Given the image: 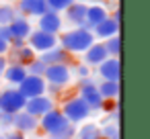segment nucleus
Wrapping results in <instances>:
<instances>
[{
  "instance_id": "nucleus-1",
  "label": "nucleus",
  "mask_w": 150,
  "mask_h": 139,
  "mask_svg": "<svg viewBox=\"0 0 150 139\" xmlns=\"http://www.w3.org/2000/svg\"><path fill=\"white\" fill-rule=\"evenodd\" d=\"M95 35L91 29L86 27H72L68 31H62L58 35V45L62 49H66L70 55H76V53H84L93 43H95Z\"/></svg>"
},
{
  "instance_id": "nucleus-2",
  "label": "nucleus",
  "mask_w": 150,
  "mask_h": 139,
  "mask_svg": "<svg viewBox=\"0 0 150 139\" xmlns=\"http://www.w3.org/2000/svg\"><path fill=\"white\" fill-rule=\"evenodd\" d=\"M60 110H62V115L66 117V121L72 123V125H80V123L88 121V117L93 115V110L86 106V102H84L78 94H76V96H70V98H64Z\"/></svg>"
},
{
  "instance_id": "nucleus-3",
  "label": "nucleus",
  "mask_w": 150,
  "mask_h": 139,
  "mask_svg": "<svg viewBox=\"0 0 150 139\" xmlns=\"http://www.w3.org/2000/svg\"><path fill=\"white\" fill-rule=\"evenodd\" d=\"M78 96L86 102V106L95 112V110H101V104H103V98L99 94V88H97V80L91 78H80L78 80Z\"/></svg>"
},
{
  "instance_id": "nucleus-4",
  "label": "nucleus",
  "mask_w": 150,
  "mask_h": 139,
  "mask_svg": "<svg viewBox=\"0 0 150 139\" xmlns=\"http://www.w3.org/2000/svg\"><path fill=\"white\" fill-rule=\"evenodd\" d=\"M27 98L13 86V88H4L0 90V112H6V115H15L21 112L25 108Z\"/></svg>"
},
{
  "instance_id": "nucleus-5",
  "label": "nucleus",
  "mask_w": 150,
  "mask_h": 139,
  "mask_svg": "<svg viewBox=\"0 0 150 139\" xmlns=\"http://www.w3.org/2000/svg\"><path fill=\"white\" fill-rule=\"evenodd\" d=\"M72 68L68 64H54V66H47L45 72H43V80L47 84H54V86H62L66 88L70 82H72Z\"/></svg>"
},
{
  "instance_id": "nucleus-6",
  "label": "nucleus",
  "mask_w": 150,
  "mask_h": 139,
  "mask_svg": "<svg viewBox=\"0 0 150 139\" xmlns=\"http://www.w3.org/2000/svg\"><path fill=\"white\" fill-rule=\"evenodd\" d=\"M68 125V121H66V117L62 115V110L56 106V108H52L50 112H45L43 117H39V129L47 135V137H52V135H56L60 129H64Z\"/></svg>"
},
{
  "instance_id": "nucleus-7",
  "label": "nucleus",
  "mask_w": 150,
  "mask_h": 139,
  "mask_svg": "<svg viewBox=\"0 0 150 139\" xmlns=\"http://www.w3.org/2000/svg\"><path fill=\"white\" fill-rule=\"evenodd\" d=\"M27 45L35 51V55H39V53H43V51L58 45V35H50V33L39 31V29H33L31 35L27 37Z\"/></svg>"
},
{
  "instance_id": "nucleus-8",
  "label": "nucleus",
  "mask_w": 150,
  "mask_h": 139,
  "mask_svg": "<svg viewBox=\"0 0 150 139\" xmlns=\"http://www.w3.org/2000/svg\"><path fill=\"white\" fill-rule=\"evenodd\" d=\"M37 29L43 31V33H50V35H60L62 29H64V21H62V15L56 13V10H45L41 17H37Z\"/></svg>"
},
{
  "instance_id": "nucleus-9",
  "label": "nucleus",
  "mask_w": 150,
  "mask_h": 139,
  "mask_svg": "<svg viewBox=\"0 0 150 139\" xmlns=\"http://www.w3.org/2000/svg\"><path fill=\"white\" fill-rule=\"evenodd\" d=\"M45 86H47V82L43 80V76H31V74H27L25 80L17 86V90L29 100V98H33V96L45 94Z\"/></svg>"
},
{
  "instance_id": "nucleus-10",
  "label": "nucleus",
  "mask_w": 150,
  "mask_h": 139,
  "mask_svg": "<svg viewBox=\"0 0 150 139\" xmlns=\"http://www.w3.org/2000/svg\"><path fill=\"white\" fill-rule=\"evenodd\" d=\"M52 108H56V100L50 98L47 94H41V96H33V98H29V100L25 102V108H23V110L39 119V117H43L45 112H50Z\"/></svg>"
},
{
  "instance_id": "nucleus-11",
  "label": "nucleus",
  "mask_w": 150,
  "mask_h": 139,
  "mask_svg": "<svg viewBox=\"0 0 150 139\" xmlns=\"http://www.w3.org/2000/svg\"><path fill=\"white\" fill-rule=\"evenodd\" d=\"M86 2H82V0H74V2L64 10L60 13L62 15V21L72 25V27H84V15H86Z\"/></svg>"
},
{
  "instance_id": "nucleus-12",
  "label": "nucleus",
  "mask_w": 150,
  "mask_h": 139,
  "mask_svg": "<svg viewBox=\"0 0 150 139\" xmlns=\"http://www.w3.org/2000/svg\"><path fill=\"white\" fill-rule=\"evenodd\" d=\"M13 129L21 135H29V133H35L39 129V119L21 110V112H15L13 115Z\"/></svg>"
},
{
  "instance_id": "nucleus-13",
  "label": "nucleus",
  "mask_w": 150,
  "mask_h": 139,
  "mask_svg": "<svg viewBox=\"0 0 150 139\" xmlns=\"http://www.w3.org/2000/svg\"><path fill=\"white\" fill-rule=\"evenodd\" d=\"M15 8L19 15H23L27 19H37L47 10V4H45V0H17Z\"/></svg>"
},
{
  "instance_id": "nucleus-14",
  "label": "nucleus",
  "mask_w": 150,
  "mask_h": 139,
  "mask_svg": "<svg viewBox=\"0 0 150 139\" xmlns=\"http://www.w3.org/2000/svg\"><path fill=\"white\" fill-rule=\"evenodd\" d=\"M97 74L101 80H113V82H119V76H121V64H119V57H107L103 64H99L97 68Z\"/></svg>"
},
{
  "instance_id": "nucleus-15",
  "label": "nucleus",
  "mask_w": 150,
  "mask_h": 139,
  "mask_svg": "<svg viewBox=\"0 0 150 139\" xmlns=\"http://www.w3.org/2000/svg\"><path fill=\"white\" fill-rule=\"evenodd\" d=\"M107 17H109V8H107L103 2L88 4V6H86V15H84V27H86V29H93V27H97L101 21H105Z\"/></svg>"
},
{
  "instance_id": "nucleus-16",
  "label": "nucleus",
  "mask_w": 150,
  "mask_h": 139,
  "mask_svg": "<svg viewBox=\"0 0 150 139\" xmlns=\"http://www.w3.org/2000/svg\"><path fill=\"white\" fill-rule=\"evenodd\" d=\"M107 51H105V45L103 41H95L84 53H82V64H86L88 68H97L99 64H103L107 59Z\"/></svg>"
},
{
  "instance_id": "nucleus-17",
  "label": "nucleus",
  "mask_w": 150,
  "mask_h": 139,
  "mask_svg": "<svg viewBox=\"0 0 150 139\" xmlns=\"http://www.w3.org/2000/svg\"><path fill=\"white\" fill-rule=\"evenodd\" d=\"M6 59L8 64H19V66H27L29 61L35 59V51L25 43V45H19V47H8V53H6Z\"/></svg>"
},
{
  "instance_id": "nucleus-18",
  "label": "nucleus",
  "mask_w": 150,
  "mask_h": 139,
  "mask_svg": "<svg viewBox=\"0 0 150 139\" xmlns=\"http://www.w3.org/2000/svg\"><path fill=\"white\" fill-rule=\"evenodd\" d=\"M45 66H54V64H72V55L66 51V49H62L60 45H56V47H52V49H47V51H43V53H39L37 55Z\"/></svg>"
},
{
  "instance_id": "nucleus-19",
  "label": "nucleus",
  "mask_w": 150,
  "mask_h": 139,
  "mask_svg": "<svg viewBox=\"0 0 150 139\" xmlns=\"http://www.w3.org/2000/svg\"><path fill=\"white\" fill-rule=\"evenodd\" d=\"M8 27H11L13 39H21V41H27V37H29V35H31V31H33L31 21H29L27 17H23V15H17Z\"/></svg>"
},
{
  "instance_id": "nucleus-20",
  "label": "nucleus",
  "mask_w": 150,
  "mask_h": 139,
  "mask_svg": "<svg viewBox=\"0 0 150 139\" xmlns=\"http://www.w3.org/2000/svg\"><path fill=\"white\" fill-rule=\"evenodd\" d=\"M91 31H93V35H95L97 41H105V39L113 37V35H119V25H117L111 17H107L105 21H101V23H99L97 27H93Z\"/></svg>"
},
{
  "instance_id": "nucleus-21",
  "label": "nucleus",
  "mask_w": 150,
  "mask_h": 139,
  "mask_svg": "<svg viewBox=\"0 0 150 139\" xmlns=\"http://www.w3.org/2000/svg\"><path fill=\"white\" fill-rule=\"evenodd\" d=\"M25 76H27V68L25 66H19V64H8L6 70H4V74H2L4 82L11 84V86H15V88L25 80Z\"/></svg>"
},
{
  "instance_id": "nucleus-22",
  "label": "nucleus",
  "mask_w": 150,
  "mask_h": 139,
  "mask_svg": "<svg viewBox=\"0 0 150 139\" xmlns=\"http://www.w3.org/2000/svg\"><path fill=\"white\" fill-rule=\"evenodd\" d=\"M97 88H99V94L103 100H117V96H119V82L101 80V82H97Z\"/></svg>"
},
{
  "instance_id": "nucleus-23",
  "label": "nucleus",
  "mask_w": 150,
  "mask_h": 139,
  "mask_svg": "<svg viewBox=\"0 0 150 139\" xmlns=\"http://www.w3.org/2000/svg\"><path fill=\"white\" fill-rule=\"evenodd\" d=\"M74 137L76 139H101V127L97 123L84 121V123H80L76 127V135Z\"/></svg>"
},
{
  "instance_id": "nucleus-24",
  "label": "nucleus",
  "mask_w": 150,
  "mask_h": 139,
  "mask_svg": "<svg viewBox=\"0 0 150 139\" xmlns=\"http://www.w3.org/2000/svg\"><path fill=\"white\" fill-rule=\"evenodd\" d=\"M103 45H105V51H107L109 57H119V51H121V37L119 35H113V37L105 39Z\"/></svg>"
},
{
  "instance_id": "nucleus-25",
  "label": "nucleus",
  "mask_w": 150,
  "mask_h": 139,
  "mask_svg": "<svg viewBox=\"0 0 150 139\" xmlns=\"http://www.w3.org/2000/svg\"><path fill=\"white\" fill-rule=\"evenodd\" d=\"M17 15L19 13L15 8V4H0V25H11Z\"/></svg>"
},
{
  "instance_id": "nucleus-26",
  "label": "nucleus",
  "mask_w": 150,
  "mask_h": 139,
  "mask_svg": "<svg viewBox=\"0 0 150 139\" xmlns=\"http://www.w3.org/2000/svg\"><path fill=\"white\" fill-rule=\"evenodd\" d=\"M101 139H119V125L117 123L101 125Z\"/></svg>"
},
{
  "instance_id": "nucleus-27",
  "label": "nucleus",
  "mask_w": 150,
  "mask_h": 139,
  "mask_svg": "<svg viewBox=\"0 0 150 139\" xmlns=\"http://www.w3.org/2000/svg\"><path fill=\"white\" fill-rule=\"evenodd\" d=\"M25 68H27V74H31V76H43V72H45V68H47V66H45L37 55H35V59H33V61H29Z\"/></svg>"
},
{
  "instance_id": "nucleus-28",
  "label": "nucleus",
  "mask_w": 150,
  "mask_h": 139,
  "mask_svg": "<svg viewBox=\"0 0 150 139\" xmlns=\"http://www.w3.org/2000/svg\"><path fill=\"white\" fill-rule=\"evenodd\" d=\"M74 135H76V125H72V123H68L64 129H60L56 135H52L50 139H74Z\"/></svg>"
},
{
  "instance_id": "nucleus-29",
  "label": "nucleus",
  "mask_w": 150,
  "mask_h": 139,
  "mask_svg": "<svg viewBox=\"0 0 150 139\" xmlns=\"http://www.w3.org/2000/svg\"><path fill=\"white\" fill-rule=\"evenodd\" d=\"M74 0H45V4L50 10H56V13H64Z\"/></svg>"
},
{
  "instance_id": "nucleus-30",
  "label": "nucleus",
  "mask_w": 150,
  "mask_h": 139,
  "mask_svg": "<svg viewBox=\"0 0 150 139\" xmlns=\"http://www.w3.org/2000/svg\"><path fill=\"white\" fill-rule=\"evenodd\" d=\"M91 72H93V68H88V66H86V64H82V61H80V64H76V68L72 70V74H76V76H78V80H80V78H91Z\"/></svg>"
},
{
  "instance_id": "nucleus-31",
  "label": "nucleus",
  "mask_w": 150,
  "mask_h": 139,
  "mask_svg": "<svg viewBox=\"0 0 150 139\" xmlns=\"http://www.w3.org/2000/svg\"><path fill=\"white\" fill-rule=\"evenodd\" d=\"M101 110L103 112H115V110H119V102L117 100H103Z\"/></svg>"
},
{
  "instance_id": "nucleus-32",
  "label": "nucleus",
  "mask_w": 150,
  "mask_h": 139,
  "mask_svg": "<svg viewBox=\"0 0 150 139\" xmlns=\"http://www.w3.org/2000/svg\"><path fill=\"white\" fill-rule=\"evenodd\" d=\"M0 129H2V131H8V129H13V115H6V112H2V117H0Z\"/></svg>"
},
{
  "instance_id": "nucleus-33",
  "label": "nucleus",
  "mask_w": 150,
  "mask_h": 139,
  "mask_svg": "<svg viewBox=\"0 0 150 139\" xmlns=\"http://www.w3.org/2000/svg\"><path fill=\"white\" fill-rule=\"evenodd\" d=\"M0 39L6 41V43L11 45V41H13V33H11V27H8V25H0Z\"/></svg>"
},
{
  "instance_id": "nucleus-34",
  "label": "nucleus",
  "mask_w": 150,
  "mask_h": 139,
  "mask_svg": "<svg viewBox=\"0 0 150 139\" xmlns=\"http://www.w3.org/2000/svg\"><path fill=\"white\" fill-rule=\"evenodd\" d=\"M6 66H8L6 55H0V78H2V74H4V70H6Z\"/></svg>"
},
{
  "instance_id": "nucleus-35",
  "label": "nucleus",
  "mask_w": 150,
  "mask_h": 139,
  "mask_svg": "<svg viewBox=\"0 0 150 139\" xmlns=\"http://www.w3.org/2000/svg\"><path fill=\"white\" fill-rule=\"evenodd\" d=\"M109 17H111V19H113V21H115L117 25L121 23V10H119V8H115L113 13H109Z\"/></svg>"
},
{
  "instance_id": "nucleus-36",
  "label": "nucleus",
  "mask_w": 150,
  "mask_h": 139,
  "mask_svg": "<svg viewBox=\"0 0 150 139\" xmlns=\"http://www.w3.org/2000/svg\"><path fill=\"white\" fill-rule=\"evenodd\" d=\"M4 139H27L25 135H21V133H17V131H11V133H6L4 135Z\"/></svg>"
},
{
  "instance_id": "nucleus-37",
  "label": "nucleus",
  "mask_w": 150,
  "mask_h": 139,
  "mask_svg": "<svg viewBox=\"0 0 150 139\" xmlns=\"http://www.w3.org/2000/svg\"><path fill=\"white\" fill-rule=\"evenodd\" d=\"M8 47H11V45H8L6 41L0 39V55H6V53H8Z\"/></svg>"
},
{
  "instance_id": "nucleus-38",
  "label": "nucleus",
  "mask_w": 150,
  "mask_h": 139,
  "mask_svg": "<svg viewBox=\"0 0 150 139\" xmlns=\"http://www.w3.org/2000/svg\"><path fill=\"white\" fill-rule=\"evenodd\" d=\"M0 139H4V135H2V133H0Z\"/></svg>"
},
{
  "instance_id": "nucleus-39",
  "label": "nucleus",
  "mask_w": 150,
  "mask_h": 139,
  "mask_svg": "<svg viewBox=\"0 0 150 139\" xmlns=\"http://www.w3.org/2000/svg\"><path fill=\"white\" fill-rule=\"evenodd\" d=\"M105 2H113V0H105Z\"/></svg>"
},
{
  "instance_id": "nucleus-40",
  "label": "nucleus",
  "mask_w": 150,
  "mask_h": 139,
  "mask_svg": "<svg viewBox=\"0 0 150 139\" xmlns=\"http://www.w3.org/2000/svg\"><path fill=\"white\" fill-rule=\"evenodd\" d=\"M82 2H86V0H82Z\"/></svg>"
},
{
  "instance_id": "nucleus-41",
  "label": "nucleus",
  "mask_w": 150,
  "mask_h": 139,
  "mask_svg": "<svg viewBox=\"0 0 150 139\" xmlns=\"http://www.w3.org/2000/svg\"><path fill=\"white\" fill-rule=\"evenodd\" d=\"M0 117H2V112H0Z\"/></svg>"
},
{
  "instance_id": "nucleus-42",
  "label": "nucleus",
  "mask_w": 150,
  "mask_h": 139,
  "mask_svg": "<svg viewBox=\"0 0 150 139\" xmlns=\"http://www.w3.org/2000/svg\"><path fill=\"white\" fill-rule=\"evenodd\" d=\"M74 139H76V137H74Z\"/></svg>"
}]
</instances>
